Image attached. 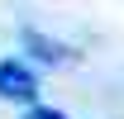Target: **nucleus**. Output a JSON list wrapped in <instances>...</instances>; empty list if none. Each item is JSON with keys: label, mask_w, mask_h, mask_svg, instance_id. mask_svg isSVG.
I'll return each mask as SVG.
<instances>
[{"label": "nucleus", "mask_w": 124, "mask_h": 119, "mask_svg": "<svg viewBox=\"0 0 124 119\" xmlns=\"http://www.w3.org/2000/svg\"><path fill=\"white\" fill-rule=\"evenodd\" d=\"M29 119H67V114H57V110H29Z\"/></svg>", "instance_id": "3"}, {"label": "nucleus", "mask_w": 124, "mask_h": 119, "mask_svg": "<svg viewBox=\"0 0 124 119\" xmlns=\"http://www.w3.org/2000/svg\"><path fill=\"white\" fill-rule=\"evenodd\" d=\"M24 48H29L38 62H53V67H57V62H67V48H62V43H53V38H43L38 29H29V33H24Z\"/></svg>", "instance_id": "2"}, {"label": "nucleus", "mask_w": 124, "mask_h": 119, "mask_svg": "<svg viewBox=\"0 0 124 119\" xmlns=\"http://www.w3.org/2000/svg\"><path fill=\"white\" fill-rule=\"evenodd\" d=\"M38 95V76L24 62H0V100H33Z\"/></svg>", "instance_id": "1"}]
</instances>
